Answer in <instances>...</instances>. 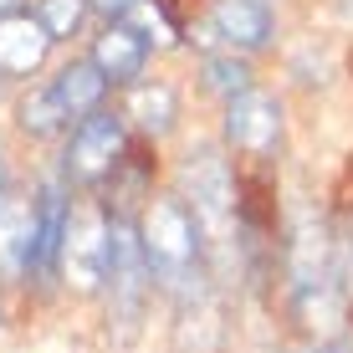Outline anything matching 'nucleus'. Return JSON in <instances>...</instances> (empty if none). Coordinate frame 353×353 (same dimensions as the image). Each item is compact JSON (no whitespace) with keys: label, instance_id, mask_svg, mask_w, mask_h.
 I'll list each match as a JSON object with an SVG mask.
<instances>
[{"label":"nucleus","instance_id":"nucleus-20","mask_svg":"<svg viewBox=\"0 0 353 353\" xmlns=\"http://www.w3.org/2000/svg\"><path fill=\"white\" fill-rule=\"evenodd\" d=\"M0 205H6V154H0Z\"/></svg>","mask_w":353,"mask_h":353},{"label":"nucleus","instance_id":"nucleus-18","mask_svg":"<svg viewBox=\"0 0 353 353\" xmlns=\"http://www.w3.org/2000/svg\"><path fill=\"white\" fill-rule=\"evenodd\" d=\"M154 10H159V16H164L174 31H185L190 16H194V0H154Z\"/></svg>","mask_w":353,"mask_h":353},{"label":"nucleus","instance_id":"nucleus-1","mask_svg":"<svg viewBox=\"0 0 353 353\" xmlns=\"http://www.w3.org/2000/svg\"><path fill=\"white\" fill-rule=\"evenodd\" d=\"M139 230H143L154 282L179 302V312L190 318L194 307H205V297H210V287H205V225L190 210V200L185 194L149 200L139 215Z\"/></svg>","mask_w":353,"mask_h":353},{"label":"nucleus","instance_id":"nucleus-6","mask_svg":"<svg viewBox=\"0 0 353 353\" xmlns=\"http://www.w3.org/2000/svg\"><path fill=\"white\" fill-rule=\"evenodd\" d=\"M225 143L241 164H276L282 149V108L266 92H241L225 103Z\"/></svg>","mask_w":353,"mask_h":353},{"label":"nucleus","instance_id":"nucleus-2","mask_svg":"<svg viewBox=\"0 0 353 353\" xmlns=\"http://www.w3.org/2000/svg\"><path fill=\"white\" fill-rule=\"evenodd\" d=\"M185 200L200 215L205 241L225 246V236L241 230V190H236V169H230L215 149H200L185 159Z\"/></svg>","mask_w":353,"mask_h":353},{"label":"nucleus","instance_id":"nucleus-11","mask_svg":"<svg viewBox=\"0 0 353 353\" xmlns=\"http://www.w3.org/2000/svg\"><path fill=\"white\" fill-rule=\"evenodd\" d=\"M215 36L241 52H256L272 36V10L261 0H215Z\"/></svg>","mask_w":353,"mask_h":353},{"label":"nucleus","instance_id":"nucleus-4","mask_svg":"<svg viewBox=\"0 0 353 353\" xmlns=\"http://www.w3.org/2000/svg\"><path fill=\"white\" fill-rule=\"evenodd\" d=\"M108 251H113V221L108 205H82L67 215L62 236V276L72 292H97L108 282Z\"/></svg>","mask_w":353,"mask_h":353},{"label":"nucleus","instance_id":"nucleus-13","mask_svg":"<svg viewBox=\"0 0 353 353\" xmlns=\"http://www.w3.org/2000/svg\"><path fill=\"white\" fill-rule=\"evenodd\" d=\"M36 210H41V230H36V266L41 272H52L57 261H62V236H67V200L57 185H46L36 194Z\"/></svg>","mask_w":353,"mask_h":353},{"label":"nucleus","instance_id":"nucleus-7","mask_svg":"<svg viewBox=\"0 0 353 353\" xmlns=\"http://www.w3.org/2000/svg\"><path fill=\"white\" fill-rule=\"evenodd\" d=\"M36 230H41L36 200L6 194V205H0V276H26L36 266Z\"/></svg>","mask_w":353,"mask_h":353},{"label":"nucleus","instance_id":"nucleus-12","mask_svg":"<svg viewBox=\"0 0 353 353\" xmlns=\"http://www.w3.org/2000/svg\"><path fill=\"white\" fill-rule=\"evenodd\" d=\"M52 88H57V97L67 103L72 118H88V113H97V103H103V92L113 88V82L103 77V67H97V62H72V67L57 72Z\"/></svg>","mask_w":353,"mask_h":353},{"label":"nucleus","instance_id":"nucleus-3","mask_svg":"<svg viewBox=\"0 0 353 353\" xmlns=\"http://www.w3.org/2000/svg\"><path fill=\"white\" fill-rule=\"evenodd\" d=\"M108 297H113V323L118 333L133 338L143 318V302L154 292V266L143 251V230L133 221H113V251H108Z\"/></svg>","mask_w":353,"mask_h":353},{"label":"nucleus","instance_id":"nucleus-16","mask_svg":"<svg viewBox=\"0 0 353 353\" xmlns=\"http://www.w3.org/2000/svg\"><path fill=\"white\" fill-rule=\"evenodd\" d=\"M205 88L221 92L225 103H230V97L251 92V67L236 62V57H210V62H205Z\"/></svg>","mask_w":353,"mask_h":353},{"label":"nucleus","instance_id":"nucleus-21","mask_svg":"<svg viewBox=\"0 0 353 353\" xmlns=\"http://www.w3.org/2000/svg\"><path fill=\"white\" fill-rule=\"evenodd\" d=\"M10 10H16V0H0V16H10Z\"/></svg>","mask_w":353,"mask_h":353},{"label":"nucleus","instance_id":"nucleus-8","mask_svg":"<svg viewBox=\"0 0 353 353\" xmlns=\"http://www.w3.org/2000/svg\"><path fill=\"white\" fill-rule=\"evenodd\" d=\"M108 185V215L113 221H133L139 215V205L143 200H154L149 185H154V159H149V149H139V143H128L123 149V159H118V169L103 179Z\"/></svg>","mask_w":353,"mask_h":353},{"label":"nucleus","instance_id":"nucleus-17","mask_svg":"<svg viewBox=\"0 0 353 353\" xmlns=\"http://www.w3.org/2000/svg\"><path fill=\"white\" fill-rule=\"evenodd\" d=\"M36 16H41V26L52 31V41H67V36L82 26V16H88V0H41Z\"/></svg>","mask_w":353,"mask_h":353},{"label":"nucleus","instance_id":"nucleus-19","mask_svg":"<svg viewBox=\"0 0 353 353\" xmlns=\"http://www.w3.org/2000/svg\"><path fill=\"white\" fill-rule=\"evenodd\" d=\"M97 10H103L108 21H128L133 10H139V0H97Z\"/></svg>","mask_w":353,"mask_h":353},{"label":"nucleus","instance_id":"nucleus-9","mask_svg":"<svg viewBox=\"0 0 353 353\" xmlns=\"http://www.w3.org/2000/svg\"><path fill=\"white\" fill-rule=\"evenodd\" d=\"M143 57H149V41H143V31L128 26V21H108V31L97 36V46H92V62L103 67V77L113 82V88H128V82L139 77Z\"/></svg>","mask_w":353,"mask_h":353},{"label":"nucleus","instance_id":"nucleus-15","mask_svg":"<svg viewBox=\"0 0 353 353\" xmlns=\"http://www.w3.org/2000/svg\"><path fill=\"white\" fill-rule=\"evenodd\" d=\"M133 118H139L149 133H164L169 123H174V92H169L164 82L139 88V92H133Z\"/></svg>","mask_w":353,"mask_h":353},{"label":"nucleus","instance_id":"nucleus-14","mask_svg":"<svg viewBox=\"0 0 353 353\" xmlns=\"http://www.w3.org/2000/svg\"><path fill=\"white\" fill-rule=\"evenodd\" d=\"M72 123V113H67V103L57 97V88H41V92H31L26 103H21V128L31 133V139H52V133H62Z\"/></svg>","mask_w":353,"mask_h":353},{"label":"nucleus","instance_id":"nucleus-10","mask_svg":"<svg viewBox=\"0 0 353 353\" xmlns=\"http://www.w3.org/2000/svg\"><path fill=\"white\" fill-rule=\"evenodd\" d=\"M52 31L41 26V16H0V72L26 77L46 62Z\"/></svg>","mask_w":353,"mask_h":353},{"label":"nucleus","instance_id":"nucleus-5","mask_svg":"<svg viewBox=\"0 0 353 353\" xmlns=\"http://www.w3.org/2000/svg\"><path fill=\"white\" fill-rule=\"evenodd\" d=\"M128 149V128L118 113H88L77 118V128H72L67 139V154H62V174L77 179V185H103L108 174L118 169V159H123Z\"/></svg>","mask_w":353,"mask_h":353}]
</instances>
